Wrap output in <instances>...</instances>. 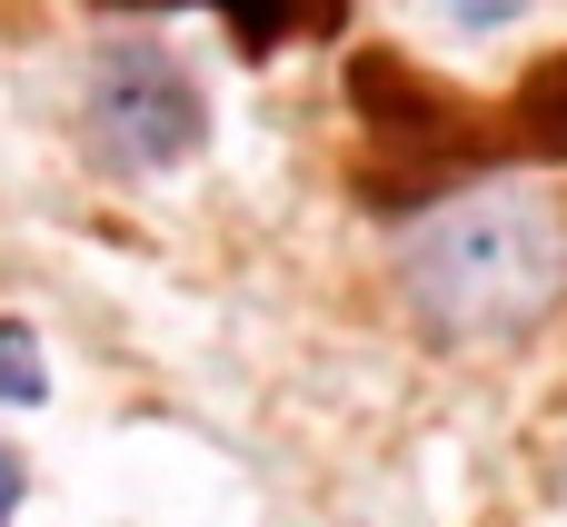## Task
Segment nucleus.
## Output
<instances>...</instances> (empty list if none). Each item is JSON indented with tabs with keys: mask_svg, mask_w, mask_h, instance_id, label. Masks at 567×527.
<instances>
[{
	"mask_svg": "<svg viewBox=\"0 0 567 527\" xmlns=\"http://www.w3.org/2000/svg\"><path fill=\"white\" fill-rule=\"evenodd\" d=\"M399 299L429 339H528L567 299V209L528 189H468L399 229Z\"/></svg>",
	"mask_w": 567,
	"mask_h": 527,
	"instance_id": "nucleus-1",
	"label": "nucleus"
},
{
	"mask_svg": "<svg viewBox=\"0 0 567 527\" xmlns=\"http://www.w3.org/2000/svg\"><path fill=\"white\" fill-rule=\"evenodd\" d=\"M80 120L110 169H189L209 149V90L159 40H110L80 80Z\"/></svg>",
	"mask_w": 567,
	"mask_h": 527,
	"instance_id": "nucleus-2",
	"label": "nucleus"
},
{
	"mask_svg": "<svg viewBox=\"0 0 567 527\" xmlns=\"http://www.w3.org/2000/svg\"><path fill=\"white\" fill-rule=\"evenodd\" d=\"M110 10H179V0H110ZM249 50H279V40H319L339 30V0H209Z\"/></svg>",
	"mask_w": 567,
	"mask_h": 527,
	"instance_id": "nucleus-3",
	"label": "nucleus"
},
{
	"mask_svg": "<svg viewBox=\"0 0 567 527\" xmlns=\"http://www.w3.org/2000/svg\"><path fill=\"white\" fill-rule=\"evenodd\" d=\"M508 149L518 159H567V50L528 80V100L508 110Z\"/></svg>",
	"mask_w": 567,
	"mask_h": 527,
	"instance_id": "nucleus-4",
	"label": "nucleus"
},
{
	"mask_svg": "<svg viewBox=\"0 0 567 527\" xmlns=\"http://www.w3.org/2000/svg\"><path fill=\"white\" fill-rule=\"evenodd\" d=\"M50 399V359L20 319H0V409H40Z\"/></svg>",
	"mask_w": 567,
	"mask_h": 527,
	"instance_id": "nucleus-5",
	"label": "nucleus"
},
{
	"mask_svg": "<svg viewBox=\"0 0 567 527\" xmlns=\"http://www.w3.org/2000/svg\"><path fill=\"white\" fill-rule=\"evenodd\" d=\"M439 10H449L458 30H508V20H518L528 0H439Z\"/></svg>",
	"mask_w": 567,
	"mask_h": 527,
	"instance_id": "nucleus-6",
	"label": "nucleus"
},
{
	"mask_svg": "<svg viewBox=\"0 0 567 527\" xmlns=\"http://www.w3.org/2000/svg\"><path fill=\"white\" fill-rule=\"evenodd\" d=\"M20 488H30V468H20V448H0V527H10V508H20Z\"/></svg>",
	"mask_w": 567,
	"mask_h": 527,
	"instance_id": "nucleus-7",
	"label": "nucleus"
}]
</instances>
